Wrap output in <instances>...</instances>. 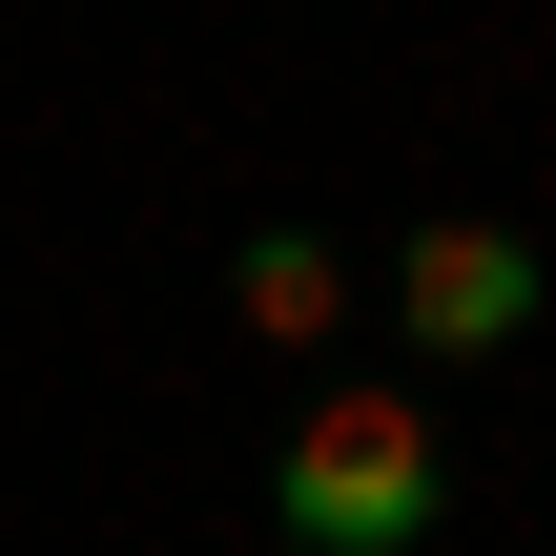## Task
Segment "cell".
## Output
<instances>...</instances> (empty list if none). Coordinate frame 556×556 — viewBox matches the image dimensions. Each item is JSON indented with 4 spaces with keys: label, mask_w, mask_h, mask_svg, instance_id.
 Segmentation results:
<instances>
[{
    "label": "cell",
    "mask_w": 556,
    "mask_h": 556,
    "mask_svg": "<svg viewBox=\"0 0 556 556\" xmlns=\"http://www.w3.org/2000/svg\"><path fill=\"white\" fill-rule=\"evenodd\" d=\"M268 516H289V556H413L454 516V454H433L413 392H309L289 454H268Z\"/></svg>",
    "instance_id": "1"
},
{
    "label": "cell",
    "mask_w": 556,
    "mask_h": 556,
    "mask_svg": "<svg viewBox=\"0 0 556 556\" xmlns=\"http://www.w3.org/2000/svg\"><path fill=\"white\" fill-rule=\"evenodd\" d=\"M227 309H248L268 351H330V330H351V268H330V227H248V248H227Z\"/></svg>",
    "instance_id": "3"
},
{
    "label": "cell",
    "mask_w": 556,
    "mask_h": 556,
    "mask_svg": "<svg viewBox=\"0 0 556 556\" xmlns=\"http://www.w3.org/2000/svg\"><path fill=\"white\" fill-rule=\"evenodd\" d=\"M392 330H413L433 371H495V351L536 330V248H516V227H475V206H433V227L392 248Z\"/></svg>",
    "instance_id": "2"
}]
</instances>
